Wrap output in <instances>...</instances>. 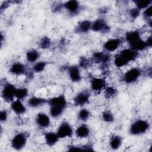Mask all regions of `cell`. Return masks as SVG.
<instances>
[{"mask_svg":"<svg viewBox=\"0 0 152 152\" xmlns=\"http://www.w3.org/2000/svg\"><path fill=\"white\" fill-rule=\"evenodd\" d=\"M47 104L49 106L50 115L56 118L63 114L67 106V100L64 94H60L48 99Z\"/></svg>","mask_w":152,"mask_h":152,"instance_id":"6da1fadb","label":"cell"},{"mask_svg":"<svg viewBox=\"0 0 152 152\" xmlns=\"http://www.w3.org/2000/svg\"><path fill=\"white\" fill-rule=\"evenodd\" d=\"M139 56V52L128 48L121 50L114 56L113 63L117 68H122L129 62L136 60Z\"/></svg>","mask_w":152,"mask_h":152,"instance_id":"7a4b0ae2","label":"cell"},{"mask_svg":"<svg viewBox=\"0 0 152 152\" xmlns=\"http://www.w3.org/2000/svg\"><path fill=\"white\" fill-rule=\"evenodd\" d=\"M149 128L150 124L147 120L138 119L131 124L129 132L132 135H140L145 134Z\"/></svg>","mask_w":152,"mask_h":152,"instance_id":"3957f363","label":"cell"},{"mask_svg":"<svg viewBox=\"0 0 152 152\" xmlns=\"http://www.w3.org/2000/svg\"><path fill=\"white\" fill-rule=\"evenodd\" d=\"M29 137V134L27 132L22 131L15 134L11 140V147L17 151L21 150L26 145Z\"/></svg>","mask_w":152,"mask_h":152,"instance_id":"277c9868","label":"cell"},{"mask_svg":"<svg viewBox=\"0 0 152 152\" xmlns=\"http://www.w3.org/2000/svg\"><path fill=\"white\" fill-rule=\"evenodd\" d=\"M110 59L111 57L109 53L99 51L94 52L90 58L92 64H99L103 70H106Z\"/></svg>","mask_w":152,"mask_h":152,"instance_id":"5b68a950","label":"cell"},{"mask_svg":"<svg viewBox=\"0 0 152 152\" xmlns=\"http://www.w3.org/2000/svg\"><path fill=\"white\" fill-rule=\"evenodd\" d=\"M17 88L14 84L8 82L5 83L1 90V96L4 100L8 103L14 100Z\"/></svg>","mask_w":152,"mask_h":152,"instance_id":"8992f818","label":"cell"},{"mask_svg":"<svg viewBox=\"0 0 152 152\" xmlns=\"http://www.w3.org/2000/svg\"><path fill=\"white\" fill-rule=\"evenodd\" d=\"M142 71L138 67L132 68L126 71L122 76V80L126 84H132L136 82L141 77Z\"/></svg>","mask_w":152,"mask_h":152,"instance_id":"52a82bcc","label":"cell"},{"mask_svg":"<svg viewBox=\"0 0 152 152\" xmlns=\"http://www.w3.org/2000/svg\"><path fill=\"white\" fill-rule=\"evenodd\" d=\"M110 30V26L103 18H99L92 21L91 30L100 33H107Z\"/></svg>","mask_w":152,"mask_h":152,"instance_id":"ba28073f","label":"cell"},{"mask_svg":"<svg viewBox=\"0 0 152 152\" xmlns=\"http://www.w3.org/2000/svg\"><path fill=\"white\" fill-rule=\"evenodd\" d=\"M124 39L120 37L111 38L106 40L103 45V48L105 52L110 53L116 51L124 43Z\"/></svg>","mask_w":152,"mask_h":152,"instance_id":"9c48e42d","label":"cell"},{"mask_svg":"<svg viewBox=\"0 0 152 152\" xmlns=\"http://www.w3.org/2000/svg\"><path fill=\"white\" fill-rule=\"evenodd\" d=\"M59 138H65L66 137H71L74 133L72 125L67 121H63L61 122L56 131Z\"/></svg>","mask_w":152,"mask_h":152,"instance_id":"30bf717a","label":"cell"},{"mask_svg":"<svg viewBox=\"0 0 152 152\" xmlns=\"http://www.w3.org/2000/svg\"><path fill=\"white\" fill-rule=\"evenodd\" d=\"M90 92L88 90H83L78 92L74 97V104L76 106L83 107L89 103Z\"/></svg>","mask_w":152,"mask_h":152,"instance_id":"8fae6325","label":"cell"},{"mask_svg":"<svg viewBox=\"0 0 152 152\" xmlns=\"http://www.w3.org/2000/svg\"><path fill=\"white\" fill-rule=\"evenodd\" d=\"M106 82L104 78L93 77L90 79L91 90L96 93H99L106 87Z\"/></svg>","mask_w":152,"mask_h":152,"instance_id":"7c38bea8","label":"cell"},{"mask_svg":"<svg viewBox=\"0 0 152 152\" xmlns=\"http://www.w3.org/2000/svg\"><path fill=\"white\" fill-rule=\"evenodd\" d=\"M64 8H65L70 15H76L80 12L81 5L78 1L70 0L64 3Z\"/></svg>","mask_w":152,"mask_h":152,"instance_id":"4fadbf2b","label":"cell"},{"mask_svg":"<svg viewBox=\"0 0 152 152\" xmlns=\"http://www.w3.org/2000/svg\"><path fill=\"white\" fill-rule=\"evenodd\" d=\"M9 71L13 75H27L28 72L26 66L20 62H14L10 67Z\"/></svg>","mask_w":152,"mask_h":152,"instance_id":"5bb4252c","label":"cell"},{"mask_svg":"<svg viewBox=\"0 0 152 152\" xmlns=\"http://www.w3.org/2000/svg\"><path fill=\"white\" fill-rule=\"evenodd\" d=\"M80 67L78 65H71L67 68V72L70 80L74 83H78L81 79Z\"/></svg>","mask_w":152,"mask_h":152,"instance_id":"9a60e30c","label":"cell"},{"mask_svg":"<svg viewBox=\"0 0 152 152\" xmlns=\"http://www.w3.org/2000/svg\"><path fill=\"white\" fill-rule=\"evenodd\" d=\"M35 122L37 126L41 129L47 128L50 125V119L49 116L43 112H39L37 114Z\"/></svg>","mask_w":152,"mask_h":152,"instance_id":"2e32d148","label":"cell"},{"mask_svg":"<svg viewBox=\"0 0 152 152\" xmlns=\"http://www.w3.org/2000/svg\"><path fill=\"white\" fill-rule=\"evenodd\" d=\"M92 21L84 20L78 23L75 28V32L77 34H84L91 30Z\"/></svg>","mask_w":152,"mask_h":152,"instance_id":"e0dca14e","label":"cell"},{"mask_svg":"<svg viewBox=\"0 0 152 152\" xmlns=\"http://www.w3.org/2000/svg\"><path fill=\"white\" fill-rule=\"evenodd\" d=\"M11 109L17 115H21L26 112L27 109L22 101L18 99L13 100L11 103Z\"/></svg>","mask_w":152,"mask_h":152,"instance_id":"ac0fdd59","label":"cell"},{"mask_svg":"<svg viewBox=\"0 0 152 152\" xmlns=\"http://www.w3.org/2000/svg\"><path fill=\"white\" fill-rule=\"evenodd\" d=\"M141 39V32L139 30H134L126 32L124 37L125 41L128 43L129 46Z\"/></svg>","mask_w":152,"mask_h":152,"instance_id":"d6986e66","label":"cell"},{"mask_svg":"<svg viewBox=\"0 0 152 152\" xmlns=\"http://www.w3.org/2000/svg\"><path fill=\"white\" fill-rule=\"evenodd\" d=\"M48 100V99L34 96L29 98L27 101V104L30 107L37 108L47 104Z\"/></svg>","mask_w":152,"mask_h":152,"instance_id":"ffe728a7","label":"cell"},{"mask_svg":"<svg viewBox=\"0 0 152 152\" xmlns=\"http://www.w3.org/2000/svg\"><path fill=\"white\" fill-rule=\"evenodd\" d=\"M45 141L47 145L52 147L55 145L60 139L56 132H46L45 135Z\"/></svg>","mask_w":152,"mask_h":152,"instance_id":"44dd1931","label":"cell"},{"mask_svg":"<svg viewBox=\"0 0 152 152\" xmlns=\"http://www.w3.org/2000/svg\"><path fill=\"white\" fill-rule=\"evenodd\" d=\"M75 134L79 138H87L90 134L89 127L86 124H81L79 125L75 131Z\"/></svg>","mask_w":152,"mask_h":152,"instance_id":"7402d4cb","label":"cell"},{"mask_svg":"<svg viewBox=\"0 0 152 152\" xmlns=\"http://www.w3.org/2000/svg\"><path fill=\"white\" fill-rule=\"evenodd\" d=\"M40 56V52L35 49H30L28 50L26 53L27 61L31 64H34L37 61Z\"/></svg>","mask_w":152,"mask_h":152,"instance_id":"603a6c76","label":"cell"},{"mask_svg":"<svg viewBox=\"0 0 152 152\" xmlns=\"http://www.w3.org/2000/svg\"><path fill=\"white\" fill-rule=\"evenodd\" d=\"M122 141L123 138L122 137L118 135H113L109 140V146L112 150H116L121 147Z\"/></svg>","mask_w":152,"mask_h":152,"instance_id":"cb8c5ba5","label":"cell"},{"mask_svg":"<svg viewBox=\"0 0 152 152\" xmlns=\"http://www.w3.org/2000/svg\"><path fill=\"white\" fill-rule=\"evenodd\" d=\"M147 45L145 42V40H143L142 39L138 40V41L135 42V43L129 45V48L132 49V50L136 52H140L144 50L147 48Z\"/></svg>","mask_w":152,"mask_h":152,"instance_id":"d4e9b609","label":"cell"},{"mask_svg":"<svg viewBox=\"0 0 152 152\" xmlns=\"http://www.w3.org/2000/svg\"><path fill=\"white\" fill-rule=\"evenodd\" d=\"M48 65V62L44 61H37L34 64L32 67V71L33 72L40 73L43 72L45 68H46Z\"/></svg>","mask_w":152,"mask_h":152,"instance_id":"484cf974","label":"cell"},{"mask_svg":"<svg viewBox=\"0 0 152 152\" xmlns=\"http://www.w3.org/2000/svg\"><path fill=\"white\" fill-rule=\"evenodd\" d=\"M134 3L135 4V8L141 11L151 5L152 0H135L134 1Z\"/></svg>","mask_w":152,"mask_h":152,"instance_id":"4316f807","label":"cell"},{"mask_svg":"<svg viewBox=\"0 0 152 152\" xmlns=\"http://www.w3.org/2000/svg\"><path fill=\"white\" fill-rule=\"evenodd\" d=\"M103 91L104 97L107 99L113 98L118 94L117 89L113 86H106Z\"/></svg>","mask_w":152,"mask_h":152,"instance_id":"83f0119b","label":"cell"},{"mask_svg":"<svg viewBox=\"0 0 152 152\" xmlns=\"http://www.w3.org/2000/svg\"><path fill=\"white\" fill-rule=\"evenodd\" d=\"M28 95V90L26 87L17 88L15 93V98L17 99L23 100L25 99Z\"/></svg>","mask_w":152,"mask_h":152,"instance_id":"f1b7e54d","label":"cell"},{"mask_svg":"<svg viewBox=\"0 0 152 152\" xmlns=\"http://www.w3.org/2000/svg\"><path fill=\"white\" fill-rule=\"evenodd\" d=\"M90 112L86 108H83L79 110L77 114V118L78 120L86 122L90 117Z\"/></svg>","mask_w":152,"mask_h":152,"instance_id":"f546056e","label":"cell"},{"mask_svg":"<svg viewBox=\"0 0 152 152\" xmlns=\"http://www.w3.org/2000/svg\"><path fill=\"white\" fill-rule=\"evenodd\" d=\"M52 45L50 39L48 36L42 37L39 42V46L42 49H47L50 48Z\"/></svg>","mask_w":152,"mask_h":152,"instance_id":"4dcf8cb0","label":"cell"},{"mask_svg":"<svg viewBox=\"0 0 152 152\" xmlns=\"http://www.w3.org/2000/svg\"><path fill=\"white\" fill-rule=\"evenodd\" d=\"M102 119L105 122L112 123L115 120V116L110 110L106 109L102 112Z\"/></svg>","mask_w":152,"mask_h":152,"instance_id":"1f68e13d","label":"cell"},{"mask_svg":"<svg viewBox=\"0 0 152 152\" xmlns=\"http://www.w3.org/2000/svg\"><path fill=\"white\" fill-rule=\"evenodd\" d=\"M79 64L78 66L80 68H83V69H87L92 64V62L90 60V59H88L86 56H80L79 59Z\"/></svg>","mask_w":152,"mask_h":152,"instance_id":"d6a6232c","label":"cell"},{"mask_svg":"<svg viewBox=\"0 0 152 152\" xmlns=\"http://www.w3.org/2000/svg\"><path fill=\"white\" fill-rule=\"evenodd\" d=\"M140 11H140L138 9H137L135 7L131 8L128 11V17H129L130 19H131L132 20H135L140 15Z\"/></svg>","mask_w":152,"mask_h":152,"instance_id":"836d02e7","label":"cell"},{"mask_svg":"<svg viewBox=\"0 0 152 152\" xmlns=\"http://www.w3.org/2000/svg\"><path fill=\"white\" fill-rule=\"evenodd\" d=\"M152 15V5L149 6L145 10H144L142 12V16L145 20H147L148 21H151V17Z\"/></svg>","mask_w":152,"mask_h":152,"instance_id":"e575fe53","label":"cell"},{"mask_svg":"<svg viewBox=\"0 0 152 152\" xmlns=\"http://www.w3.org/2000/svg\"><path fill=\"white\" fill-rule=\"evenodd\" d=\"M8 112L6 109L1 110L0 112V120L1 122H5L8 120Z\"/></svg>","mask_w":152,"mask_h":152,"instance_id":"d590c367","label":"cell"},{"mask_svg":"<svg viewBox=\"0 0 152 152\" xmlns=\"http://www.w3.org/2000/svg\"><path fill=\"white\" fill-rule=\"evenodd\" d=\"M62 8H64V3H60V2H56L55 4L53 5L52 7V11L55 12H58L59 11H60Z\"/></svg>","mask_w":152,"mask_h":152,"instance_id":"8d00e7d4","label":"cell"},{"mask_svg":"<svg viewBox=\"0 0 152 152\" xmlns=\"http://www.w3.org/2000/svg\"><path fill=\"white\" fill-rule=\"evenodd\" d=\"M16 2L15 1H4L0 7V10H1V12H2V11L4 10H5V9H7L10 5V4L11 3H15Z\"/></svg>","mask_w":152,"mask_h":152,"instance_id":"74e56055","label":"cell"},{"mask_svg":"<svg viewBox=\"0 0 152 152\" xmlns=\"http://www.w3.org/2000/svg\"><path fill=\"white\" fill-rule=\"evenodd\" d=\"M145 42L147 43V47L148 48H151V36H150L147 39V40H145Z\"/></svg>","mask_w":152,"mask_h":152,"instance_id":"f35d334b","label":"cell"}]
</instances>
